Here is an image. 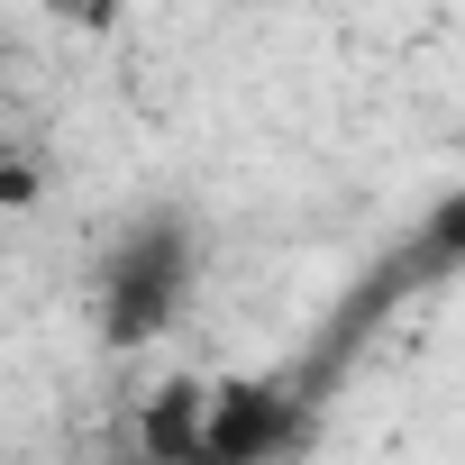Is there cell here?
<instances>
[{
    "label": "cell",
    "instance_id": "obj_1",
    "mask_svg": "<svg viewBox=\"0 0 465 465\" xmlns=\"http://www.w3.org/2000/svg\"><path fill=\"white\" fill-rule=\"evenodd\" d=\"M183 292H192V219L155 210L101 265V338L110 347H155L183 320Z\"/></svg>",
    "mask_w": 465,
    "mask_h": 465
},
{
    "label": "cell",
    "instance_id": "obj_2",
    "mask_svg": "<svg viewBox=\"0 0 465 465\" xmlns=\"http://www.w3.org/2000/svg\"><path fill=\"white\" fill-rule=\"evenodd\" d=\"M311 438V411L283 383H210L201 392V465H283Z\"/></svg>",
    "mask_w": 465,
    "mask_h": 465
},
{
    "label": "cell",
    "instance_id": "obj_3",
    "mask_svg": "<svg viewBox=\"0 0 465 465\" xmlns=\"http://www.w3.org/2000/svg\"><path fill=\"white\" fill-rule=\"evenodd\" d=\"M201 392H210V383L173 374V383L137 411V438H146V456H155V465H201Z\"/></svg>",
    "mask_w": 465,
    "mask_h": 465
},
{
    "label": "cell",
    "instance_id": "obj_4",
    "mask_svg": "<svg viewBox=\"0 0 465 465\" xmlns=\"http://www.w3.org/2000/svg\"><path fill=\"white\" fill-rule=\"evenodd\" d=\"M46 192V173L28 164V146H0V210H28Z\"/></svg>",
    "mask_w": 465,
    "mask_h": 465
}]
</instances>
